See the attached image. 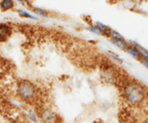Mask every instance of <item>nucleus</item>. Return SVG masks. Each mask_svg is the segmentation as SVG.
I'll return each mask as SVG.
<instances>
[{"mask_svg": "<svg viewBox=\"0 0 148 123\" xmlns=\"http://www.w3.org/2000/svg\"><path fill=\"white\" fill-rule=\"evenodd\" d=\"M125 98L133 105H138L145 100V91L137 83H128L124 87Z\"/></svg>", "mask_w": 148, "mask_h": 123, "instance_id": "f257e3e1", "label": "nucleus"}, {"mask_svg": "<svg viewBox=\"0 0 148 123\" xmlns=\"http://www.w3.org/2000/svg\"><path fill=\"white\" fill-rule=\"evenodd\" d=\"M18 91H19L21 97L23 99H25V100L32 98L36 93L34 86L28 81L21 82L18 86Z\"/></svg>", "mask_w": 148, "mask_h": 123, "instance_id": "f03ea898", "label": "nucleus"}, {"mask_svg": "<svg viewBox=\"0 0 148 123\" xmlns=\"http://www.w3.org/2000/svg\"><path fill=\"white\" fill-rule=\"evenodd\" d=\"M111 43L113 44L115 46H117L118 48L121 49V50H126L127 46V42L125 38H111Z\"/></svg>", "mask_w": 148, "mask_h": 123, "instance_id": "7ed1b4c3", "label": "nucleus"}, {"mask_svg": "<svg viewBox=\"0 0 148 123\" xmlns=\"http://www.w3.org/2000/svg\"><path fill=\"white\" fill-rule=\"evenodd\" d=\"M11 34V29L6 25L0 24V41H5Z\"/></svg>", "mask_w": 148, "mask_h": 123, "instance_id": "20e7f679", "label": "nucleus"}, {"mask_svg": "<svg viewBox=\"0 0 148 123\" xmlns=\"http://www.w3.org/2000/svg\"><path fill=\"white\" fill-rule=\"evenodd\" d=\"M42 118L45 123H54L56 120V116L51 111H45L43 112Z\"/></svg>", "mask_w": 148, "mask_h": 123, "instance_id": "39448f33", "label": "nucleus"}, {"mask_svg": "<svg viewBox=\"0 0 148 123\" xmlns=\"http://www.w3.org/2000/svg\"><path fill=\"white\" fill-rule=\"evenodd\" d=\"M132 44L138 50V52H139V54H140V56H141L142 58L148 59V51L145 48H144L143 46H141L140 45H138V44H137L135 42H132Z\"/></svg>", "mask_w": 148, "mask_h": 123, "instance_id": "423d86ee", "label": "nucleus"}, {"mask_svg": "<svg viewBox=\"0 0 148 123\" xmlns=\"http://www.w3.org/2000/svg\"><path fill=\"white\" fill-rule=\"evenodd\" d=\"M96 25L99 27V29L101 30L103 35H105V36H111L112 31L111 30V28H110L109 26H107V25H106L105 24L100 23V22H97Z\"/></svg>", "mask_w": 148, "mask_h": 123, "instance_id": "0eeeda50", "label": "nucleus"}, {"mask_svg": "<svg viewBox=\"0 0 148 123\" xmlns=\"http://www.w3.org/2000/svg\"><path fill=\"white\" fill-rule=\"evenodd\" d=\"M126 52L132 56V57H133L134 58H136V59H138V60H140L142 58H141V56H140V54H139V52H138V50L134 47V46H128L127 48H126Z\"/></svg>", "mask_w": 148, "mask_h": 123, "instance_id": "6e6552de", "label": "nucleus"}, {"mask_svg": "<svg viewBox=\"0 0 148 123\" xmlns=\"http://www.w3.org/2000/svg\"><path fill=\"white\" fill-rule=\"evenodd\" d=\"M0 5H1L2 10L6 11V10H9V9H11L12 7L13 1H12V0H3Z\"/></svg>", "mask_w": 148, "mask_h": 123, "instance_id": "1a4fd4ad", "label": "nucleus"}, {"mask_svg": "<svg viewBox=\"0 0 148 123\" xmlns=\"http://www.w3.org/2000/svg\"><path fill=\"white\" fill-rule=\"evenodd\" d=\"M87 30L90 31V32H92V33H95V34H98V35H103L101 30L99 29V27L97 25H94V26H90V27H88Z\"/></svg>", "mask_w": 148, "mask_h": 123, "instance_id": "9d476101", "label": "nucleus"}, {"mask_svg": "<svg viewBox=\"0 0 148 123\" xmlns=\"http://www.w3.org/2000/svg\"><path fill=\"white\" fill-rule=\"evenodd\" d=\"M109 56H110L114 61H116V62H118V63H122V62H123V60H122L119 57H118L116 54H114V53L110 52V53H109Z\"/></svg>", "mask_w": 148, "mask_h": 123, "instance_id": "9b49d317", "label": "nucleus"}, {"mask_svg": "<svg viewBox=\"0 0 148 123\" xmlns=\"http://www.w3.org/2000/svg\"><path fill=\"white\" fill-rule=\"evenodd\" d=\"M19 13H20V15H21V16H23V17H26V18L32 19H37V18H36V17H34L33 15H32V14H30V13H28V12H26L20 11V12H19Z\"/></svg>", "mask_w": 148, "mask_h": 123, "instance_id": "f8f14e48", "label": "nucleus"}, {"mask_svg": "<svg viewBox=\"0 0 148 123\" xmlns=\"http://www.w3.org/2000/svg\"><path fill=\"white\" fill-rule=\"evenodd\" d=\"M34 12H36V14H38V15H40V16H42V17H46V16H47L46 12H45V11L42 10V9L37 8V9L34 10Z\"/></svg>", "mask_w": 148, "mask_h": 123, "instance_id": "ddd939ff", "label": "nucleus"}, {"mask_svg": "<svg viewBox=\"0 0 148 123\" xmlns=\"http://www.w3.org/2000/svg\"><path fill=\"white\" fill-rule=\"evenodd\" d=\"M140 61H141V63L146 67V68H148V59H145V58H141L140 59Z\"/></svg>", "mask_w": 148, "mask_h": 123, "instance_id": "4468645a", "label": "nucleus"}, {"mask_svg": "<svg viewBox=\"0 0 148 123\" xmlns=\"http://www.w3.org/2000/svg\"><path fill=\"white\" fill-rule=\"evenodd\" d=\"M18 1H19V2H22V0H18Z\"/></svg>", "mask_w": 148, "mask_h": 123, "instance_id": "2eb2a0df", "label": "nucleus"}, {"mask_svg": "<svg viewBox=\"0 0 148 123\" xmlns=\"http://www.w3.org/2000/svg\"><path fill=\"white\" fill-rule=\"evenodd\" d=\"M128 1H132V0H128Z\"/></svg>", "mask_w": 148, "mask_h": 123, "instance_id": "dca6fc26", "label": "nucleus"}]
</instances>
